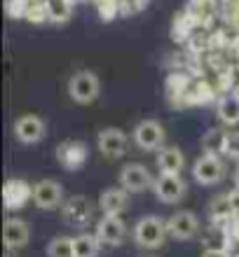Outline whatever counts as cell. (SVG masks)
<instances>
[{
    "label": "cell",
    "mask_w": 239,
    "mask_h": 257,
    "mask_svg": "<svg viewBox=\"0 0 239 257\" xmlns=\"http://www.w3.org/2000/svg\"><path fill=\"white\" fill-rule=\"evenodd\" d=\"M167 234H169L167 231V222L157 215H145L134 224V241H136V245L145 248V250L160 248L164 243Z\"/></svg>",
    "instance_id": "obj_1"
},
{
    "label": "cell",
    "mask_w": 239,
    "mask_h": 257,
    "mask_svg": "<svg viewBox=\"0 0 239 257\" xmlns=\"http://www.w3.org/2000/svg\"><path fill=\"white\" fill-rule=\"evenodd\" d=\"M101 91V82L94 73L89 70H80L68 80V94L75 103H92L99 98Z\"/></svg>",
    "instance_id": "obj_2"
},
{
    "label": "cell",
    "mask_w": 239,
    "mask_h": 257,
    "mask_svg": "<svg viewBox=\"0 0 239 257\" xmlns=\"http://www.w3.org/2000/svg\"><path fill=\"white\" fill-rule=\"evenodd\" d=\"M61 217L70 227H87L94 217V206L85 194H75L61 206Z\"/></svg>",
    "instance_id": "obj_3"
},
{
    "label": "cell",
    "mask_w": 239,
    "mask_h": 257,
    "mask_svg": "<svg viewBox=\"0 0 239 257\" xmlns=\"http://www.w3.org/2000/svg\"><path fill=\"white\" fill-rule=\"evenodd\" d=\"M47 134V124L45 119L38 115H21L14 119V136L17 141L24 143V145H33V143H40Z\"/></svg>",
    "instance_id": "obj_4"
},
{
    "label": "cell",
    "mask_w": 239,
    "mask_h": 257,
    "mask_svg": "<svg viewBox=\"0 0 239 257\" xmlns=\"http://www.w3.org/2000/svg\"><path fill=\"white\" fill-rule=\"evenodd\" d=\"M96 145H99L103 157L117 159V157H122L124 152H127V148H129V136L124 134L122 128L108 126V128H103V131H99Z\"/></svg>",
    "instance_id": "obj_5"
},
{
    "label": "cell",
    "mask_w": 239,
    "mask_h": 257,
    "mask_svg": "<svg viewBox=\"0 0 239 257\" xmlns=\"http://www.w3.org/2000/svg\"><path fill=\"white\" fill-rule=\"evenodd\" d=\"M152 185H155V178L150 176V171L145 169L143 164H127L120 171V187L127 190L129 194L143 192L148 187H152Z\"/></svg>",
    "instance_id": "obj_6"
},
{
    "label": "cell",
    "mask_w": 239,
    "mask_h": 257,
    "mask_svg": "<svg viewBox=\"0 0 239 257\" xmlns=\"http://www.w3.org/2000/svg\"><path fill=\"white\" fill-rule=\"evenodd\" d=\"M167 231L176 241H190L199 231V217L192 210H178L167 220Z\"/></svg>",
    "instance_id": "obj_7"
},
{
    "label": "cell",
    "mask_w": 239,
    "mask_h": 257,
    "mask_svg": "<svg viewBox=\"0 0 239 257\" xmlns=\"http://www.w3.org/2000/svg\"><path fill=\"white\" fill-rule=\"evenodd\" d=\"M89 150L82 141H63L56 148V162L61 164L66 171H80L87 164Z\"/></svg>",
    "instance_id": "obj_8"
},
{
    "label": "cell",
    "mask_w": 239,
    "mask_h": 257,
    "mask_svg": "<svg viewBox=\"0 0 239 257\" xmlns=\"http://www.w3.org/2000/svg\"><path fill=\"white\" fill-rule=\"evenodd\" d=\"M192 178L199 185H216L223 180V162L216 155H202L192 164Z\"/></svg>",
    "instance_id": "obj_9"
},
{
    "label": "cell",
    "mask_w": 239,
    "mask_h": 257,
    "mask_svg": "<svg viewBox=\"0 0 239 257\" xmlns=\"http://www.w3.org/2000/svg\"><path fill=\"white\" fill-rule=\"evenodd\" d=\"M134 143L141 150H162L164 145V128L157 119H143L141 124H136L134 128Z\"/></svg>",
    "instance_id": "obj_10"
},
{
    "label": "cell",
    "mask_w": 239,
    "mask_h": 257,
    "mask_svg": "<svg viewBox=\"0 0 239 257\" xmlns=\"http://www.w3.org/2000/svg\"><path fill=\"white\" fill-rule=\"evenodd\" d=\"M152 192L162 203H178L185 196V183L181 176H171V173H160L155 178Z\"/></svg>",
    "instance_id": "obj_11"
},
{
    "label": "cell",
    "mask_w": 239,
    "mask_h": 257,
    "mask_svg": "<svg viewBox=\"0 0 239 257\" xmlns=\"http://www.w3.org/2000/svg\"><path fill=\"white\" fill-rule=\"evenodd\" d=\"M33 203L42 210H54L63 206V187L56 180H40L33 185Z\"/></svg>",
    "instance_id": "obj_12"
},
{
    "label": "cell",
    "mask_w": 239,
    "mask_h": 257,
    "mask_svg": "<svg viewBox=\"0 0 239 257\" xmlns=\"http://www.w3.org/2000/svg\"><path fill=\"white\" fill-rule=\"evenodd\" d=\"M33 199V187L21 180V178H10L3 187V203L7 210H19Z\"/></svg>",
    "instance_id": "obj_13"
},
{
    "label": "cell",
    "mask_w": 239,
    "mask_h": 257,
    "mask_svg": "<svg viewBox=\"0 0 239 257\" xmlns=\"http://www.w3.org/2000/svg\"><path fill=\"white\" fill-rule=\"evenodd\" d=\"M96 236L106 245H120L127 238V224L120 215H103L96 222Z\"/></svg>",
    "instance_id": "obj_14"
},
{
    "label": "cell",
    "mask_w": 239,
    "mask_h": 257,
    "mask_svg": "<svg viewBox=\"0 0 239 257\" xmlns=\"http://www.w3.org/2000/svg\"><path fill=\"white\" fill-rule=\"evenodd\" d=\"M31 238V229L21 217H7L3 224V241H5L7 250H19L28 243Z\"/></svg>",
    "instance_id": "obj_15"
},
{
    "label": "cell",
    "mask_w": 239,
    "mask_h": 257,
    "mask_svg": "<svg viewBox=\"0 0 239 257\" xmlns=\"http://www.w3.org/2000/svg\"><path fill=\"white\" fill-rule=\"evenodd\" d=\"M127 206H129V192L122 187H108L99 196V208L106 215H120L127 210Z\"/></svg>",
    "instance_id": "obj_16"
},
{
    "label": "cell",
    "mask_w": 239,
    "mask_h": 257,
    "mask_svg": "<svg viewBox=\"0 0 239 257\" xmlns=\"http://www.w3.org/2000/svg\"><path fill=\"white\" fill-rule=\"evenodd\" d=\"M185 166V157L181 148L176 145H167L157 152V169L162 173H171V176H181V171Z\"/></svg>",
    "instance_id": "obj_17"
},
{
    "label": "cell",
    "mask_w": 239,
    "mask_h": 257,
    "mask_svg": "<svg viewBox=\"0 0 239 257\" xmlns=\"http://www.w3.org/2000/svg\"><path fill=\"white\" fill-rule=\"evenodd\" d=\"M209 217L213 224L218 227H227L230 222H234V213H232V203L227 194H218L209 203Z\"/></svg>",
    "instance_id": "obj_18"
},
{
    "label": "cell",
    "mask_w": 239,
    "mask_h": 257,
    "mask_svg": "<svg viewBox=\"0 0 239 257\" xmlns=\"http://www.w3.org/2000/svg\"><path fill=\"white\" fill-rule=\"evenodd\" d=\"M101 241L96 234H77L73 236V257H99Z\"/></svg>",
    "instance_id": "obj_19"
},
{
    "label": "cell",
    "mask_w": 239,
    "mask_h": 257,
    "mask_svg": "<svg viewBox=\"0 0 239 257\" xmlns=\"http://www.w3.org/2000/svg\"><path fill=\"white\" fill-rule=\"evenodd\" d=\"M216 112H218V119L225 126H237L239 124V101L234 96H223L218 101Z\"/></svg>",
    "instance_id": "obj_20"
},
{
    "label": "cell",
    "mask_w": 239,
    "mask_h": 257,
    "mask_svg": "<svg viewBox=\"0 0 239 257\" xmlns=\"http://www.w3.org/2000/svg\"><path fill=\"white\" fill-rule=\"evenodd\" d=\"M225 134L223 128H209L204 136H202V148H204V155H223V148H225Z\"/></svg>",
    "instance_id": "obj_21"
},
{
    "label": "cell",
    "mask_w": 239,
    "mask_h": 257,
    "mask_svg": "<svg viewBox=\"0 0 239 257\" xmlns=\"http://www.w3.org/2000/svg\"><path fill=\"white\" fill-rule=\"evenodd\" d=\"M211 98H213V89L209 82H195V84H190L188 94H185V103H190V105H204Z\"/></svg>",
    "instance_id": "obj_22"
},
{
    "label": "cell",
    "mask_w": 239,
    "mask_h": 257,
    "mask_svg": "<svg viewBox=\"0 0 239 257\" xmlns=\"http://www.w3.org/2000/svg\"><path fill=\"white\" fill-rule=\"evenodd\" d=\"M45 5H47L49 21L54 24H66L73 17V5L68 0H45Z\"/></svg>",
    "instance_id": "obj_23"
},
{
    "label": "cell",
    "mask_w": 239,
    "mask_h": 257,
    "mask_svg": "<svg viewBox=\"0 0 239 257\" xmlns=\"http://www.w3.org/2000/svg\"><path fill=\"white\" fill-rule=\"evenodd\" d=\"M47 257H73V238L54 236L47 243Z\"/></svg>",
    "instance_id": "obj_24"
},
{
    "label": "cell",
    "mask_w": 239,
    "mask_h": 257,
    "mask_svg": "<svg viewBox=\"0 0 239 257\" xmlns=\"http://www.w3.org/2000/svg\"><path fill=\"white\" fill-rule=\"evenodd\" d=\"M26 19H28V21H33V24H42V21H49L47 5H45L42 0H33V3L28 5Z\"/></svg>",
    "instance_id": "obj_25"
},
{
    "label": "cell",
    "mask_w": 239,
    "mask_h": 257,
    "mask_svg": "<svg viewBox=\"0 0 239 257\" xmlns=\"http://www.w3.org/2000/svg\"><path fill=\"white\" fill-rule=\"evenodd\" d=\"M223 155H225L227 159L239 162V131H227L225 134V148H223Z\"/></svg>",
    "instance_id": "obj_26"
},
{
    "label": "cell",
    "mask_w": 239,
    "mask_h": 257,
    "mask_svg": "<svg viewBox=\"0 0 239 257\" xmlns=\"http://www.w3.org/2000/svg\"><path fill=\"white\" fill-rule=\"evenodd\" d=\"M28 5H31L28 0H7L5 10H7V14H10L12 19H19V17H26Z\"/></svg>",
    "instance_id": "obj_27"
},
{
    "label": "cell",
    "mask_w": 239,
    "mask_h": 257,
    "mask_svg": "<svg viewBox=\"0 0 239 257\" xmlns=\"http://www.w3.org/2000/svg\"><path fill=\"white\" fill-rule=\"evenodd\" d=\"M230 196V203H232V213H234V220H239V190L234 187L232 192H227Z\"/></svg>",
    "instance_id": "obj_28"
},
{
    "label": "cell",
    "mask_w": 239,
    "mask_h": 257,
    "mask_svg": "<svg viewBox=\"0 0 239 257\" xmlns=\"http://www.w3.org/2000/svg\"><path fill=\"white\" fill-rule=\"evenodd\" d=\"M202 257H227V252H223V250H204L202 252Z\"/></svg>",
    "instance_id": "obj_29"
},
{
    "label": "cell",
    "mask_w": 239,
    "mask_h": 257,
    "mask_svg": "<svg viewBox=\"0 0 239 257\" xmlns=\"http://www.w3.org/2000/svg\"><path fill=\"white\" fill-rule=\"evenodd\" d=\"M234 185H237V190H239V164H237V169H234Z\"/></svg>",
    "instance_id": "obj_30"
},
{
    "label": "cell",
    "mask_w": 239,
    "mask_h": 257,
    "mask_svg": "<svg viewBox=\"0 0 239 257\" xmlns=\"http://www.w3.org/2000/svg\"><path fill=\"white\" fill-rule=\"evenodd\" d=\"M68 3H70V5H73V7H75V5H82L85 0H68Z\"/></svg>",
    "instance_id": "obj_31"
},
{
    "label": "cell",
    "mask_w": 239,
    "mask_h": 257,
    "mask_svg": "<svg viewBox=\"0 0 239 257\" xmlns=\"http://www.w3.org/2000/svg\"><path fill=\"white\" fill-rule=\"evenodd\" d=\"M234 98H237V101H239V87L234 89Z\"/></svg>",
    "instance_id": "obj_32"
},
{
    "label": "cell",
    "mask_w": 239,
    "mask_h": 257,
    "mask_svg": "<svg viewBox=\"0 0 239 257\" xmlns=\"http://www.w3.org/2000/svg\"><path fill=\"white\" fill-rule=\"evenodd\" d=\"M28 3H33V0H28Z\"/></svg>",
    "instance_id": "obj_33"
},
{
    "label": "cell",
    "mask_w": 239,
    "mask_h": 257,
    "mask_svg": "<svg viewBox=\"0 0 239 257\" xmlns=\"http://www.w3.org/2000/svg\"><path fill=\"white\" fill-rule=\"evenodd\" d=\"M5 257H10V255H5Z\"/></svg>",
    "instance_id": "obj_34"
}]
</instances>
